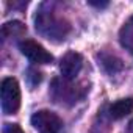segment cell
<instances>
[{"label": "cell", "mask_w": 133, "mask_h": 133, "mask_svg": "<svg viewBox=\"0 0 133 133\" xmlns=\"http://www.w3.org/2000/svg\"><path fill=\"white\" fill-rule=\"evenodd\" d=\"M3 133H25V131L17 124H6L3 128Z\"/></svg>", "instance_id": "10"}, {"label": "cell", "mask_w": 133, "mask_h": 133, "mask_svg": "<svg viewBox=\"0 0 133 133\" xmlns=\"http://www.w3.org/2000/svg\"><path fill=\"white\" fill-rule=\"evenodd\" d=\"M88 3H89V5H92V6H97V8H102V6H108V2H92V0H89Z\"/></svg>", "instance_id": "11"}, {"label": "cell", "mask_w": 133, "mask_h": 133, "mask_svg": "<svg viewBox=\"0 0 133 133\" xmlns=\"http://www.w3.org/2000/svg\"><path fill=\"white\" fill-rule=\"evenodd\" d=\"M127 131H128V133H133V119L128 122V128H127Z\"/></svg>", "instance_id": "12"}, {"label": "cell", "mask_w": 133, "mask_h": 133, "mask_svg": "<svg viewBox=\"0 0 133 133\" xmlns=\"http://www.w3.org/2000/svg\"><path fill=\"white\" fill-rule=\"evenodd\" d=\"M2 110L5 114H16L21 108V86L13 77H6L2 82Z\"/></svg>", "instance_id": "1"}, {"label": "cell", "mask_w": 133, "mask_h": 133, "mask_svg": "<svg viewBox=\"0 0 133 133\" xmlns=\"http://www.w3.org/2000/svg\"><path fill=\"white\" fill-rule=\"evenodd\" d=\"M31 125L38 130V133H61L63 130L61 117L49 110L36 111L31 116Z\"/></svg>", "instance_id": "2"}, {"label": "cell", "mask_w": 133, "mask_h": 133, "mask_svg": "<svg viewBox=\"0 0 133 133\" xmlns=\"http://www.w3.org/2000/svg\"><path fill=\"white\" fill-rule=\"evenodd\" d=\"M130 113H133V97L119 99L110 105V116L113 119H122Z\"/></svg>", "instance_id": "6"}, {"label": "cell", "mask_w": 133, "mask_h": 133, "mask_svg": "<svg viewBox=\"0 0 133 133\" xmlns=\"http://www.w3.org/2000/svg\"><path fill=\"white\" fill-rule=\"evenodd\" d=\"M27 31V27L19 22V21H13V22H6L2 27V35L5 38H11V36H21Z\"/></svg>", "instance_id": "8"}, {"label": "cell", "mask_w": 133, "mask_h": 133, "mask_svg": "<svg viewBox=\"0 0 133 133\" xmlns=\"http://www.w3.org/2000/svg\"><path fill=\"white\" fill-rule=\"evenodd\" d=\"M119 41L130 53H133V16L122 25L119 31Z\"/></svg>", "instance_id": "7"}, {"label": "cell", "mask_w": 133, "mask_h": 133, "mask_svg": "<svg viewBox=\"0 0 133 133\" xmlns=\"http://www.w3.org/2000/svg\"><path fill=\"white\" fill-rule=\"evenodd\" d=\"M68 25H63L61 21H55V16L52 13H39L36 16V30H39L42 35L49 38H61L64 39Z\"/></svg>", "instance_id": "3"}, {"label": "cell", "mask_w": 133, "mask_h": 133, "mask_svg": "<svg viewBox=\"0 0 133 133\" xmlns=\"http://www.w3.org/2000/svg\"><path fill=\"white\" fill-rule=\"evenodd\" d=\"M102 68L108 72V74H116L122 69V61L113 55H102Z\"/></svg>", "instance_id": "9"}, {"label": "cell", "mask_w": 133, "mask_h": 133, "mask_svg": "<svg viewBox=\"0 0 133 133\" xmlns=\"http://www.w3.org/2000/svg\"><path fill=\"white\" fill-rule=\"evenodd\" d=\"M82 66H83V56L78 52H75V50L68 52L59 61L61 77L66 82H72L78 75V72L82 71Z\"/></svg>", "instance_id": "5"}, {"label": "cell", "mask_w": 133, "mask_h": 133, "mask_svg": "<svg viewBox=\"0 0 133 133\" xmlns=\"http://www.w3.org/2000/svg\"><path fill=\"white\" fill-rule=\"evenodd\" d=\"M19 49L22 52V55H25L31 63L36 64H49L53 61V55L50 52H47L39 42L33 41V39H25L19 42Z\"/></svg>", "instance_id": "4"}]
</instances>
